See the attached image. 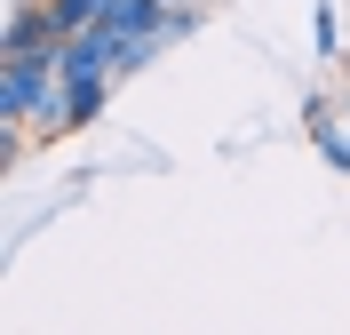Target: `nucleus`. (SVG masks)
Instances as JSON below:
<instances>
[{
    "label": "nucleus",
    "mask_w": 350,
    "mask_h": 335,
    "mask_svg": "<svg viewBox=\"0 0 350 335\" xmlns=\"http://www.w3.org/2000/svg\"><path fill=\"white\" fill-rule=\"evenodd\" d=\"M56 48H64V16H56V0H8L0 56H56Z\"/></svg>",
    "instance_id": "f257e3e1"
},
{
    "label": "nucleus",
    "mask_w": 350,
    "mask_h": 335,
    "mask_svg": "<svg viewBox=\"0 0 350 335\" xmlns=\"http://www.w3.org/2000/svg\"><path fill=\"white\" fill-rule=\"evenodd\" d=\"M303 120H310V144H319V160H327L334 176H350V96H310Z\"/></svg>",
    "instance_id": "f03ea898"
},
{
    "label": "nucleus",
    "mask_w": 350,
    "mask_h": 335,
    "mask_svg": "<svg viewBox=\"0 0 350 335\" xmlns=\"http://www.w3.org/2000/svg\"><path fill=\"white\" fill-rule=\"evenodd\" d=\"M159 16H167V0H111L104 8V24L128 40V32H159Z\"/></svg>",
    "instance_id": "7ed1b4c3"
},
{
    "label": "nucleus",
    "mask_w": 350,
    "mask_h": 335,
    "mask_svg": "<svg viewBox=\"0 0 350 335\" xmlns=\"http://www.w3.org/2000/svg\"><path fill=\"white\" fill-rule=\"evenodd\" d=\"M310 56L342 64V16H334V0H319V8H310Z\"/></svg>",
    "instance_id": "20e7f679"
},
{
    "label": "nucleus",
    "mask_w": 350,
    "mask_h": 335,
    "mask_svg": "<svg viewBox=\"0 0 350 335\" xmlns=\"http://www.w3.org/2000/svg\"><path fill=\"white\" fill-rule=\"evenodd\" d=\"M111 88H120V80H72V128H88V120H104Z\"/></svg>",
    "instance_id": "39448f33"
},
{
    "label": "nucleus",
    "mask_w": 350,
    "mask_h": 335,
    "mask_svg": "<svg viewBox=\"0 0 350 335\" xmlns=\"http://www.w3.org/2000/svg\"><path fill=\"white\" fill-rule=\"evenodd\" d=\"M199 24H207V0H183V8H167V16H159V40H167V48H183Z\"/></svg>",
    "instance_id": "423d86ee"
},
{
    "label": "nucleus",
    "mask_w": 350,
    "mask_h": 335,
    "mask_svg": "<svg viewBox=\"0 0 350 335\" xmlns=\"http://www.w3.org/2000/svg\"><path fill=\"white\" fill-rule=\"evenodd\" d=\"M111 0H56V16H64V32H80V24H104Z\"/></svg>",
    "instance_id": "0eeeda50"
},
{
    "label": "nucleus",
    "mask_w": 350,
    "mask_h": 335,
    "mask_svg": "<svg viewBox=\"0 0 350 335\" xmlns=\"http://www.w3.org/2000/svg\"><path fill=\"white\" fill-rule=\"evenodd\" d=\"M167 8H183V0H167Z\"/></svg>",
    "instance_id": "6e6552de"
}]
</instances>
